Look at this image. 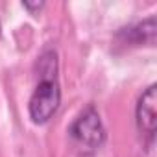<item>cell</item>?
<instances>
[{
	"label": "cell",
	"mask_w": 157,
	"mask_h": 157,
	"mask_svg": "<svg viewBox=\"0 0 157 157\" xmlns=\"http://www.w3.org/2000/svg\"><path fill=\"white\" fill-rule=\"evenodd\" d=\"M41 78L43 80L37 83L28 104L30 118L35 124L48 122L57 111L59 102H61V91L56 80V72H41Z\"/></svg>",
	"instance_id": "1"
},
{
	"label": "cell",
	"mask_w": 157,
	"mask_h": 157,
	"mask_svg": "<svg viewBox=\"0 0 157 157\" xmlns=\"http://www.w3.org/2000/svg\"><path fill=\"white\" fill-rule=\"evenodd\" d=\"M70 135L87 148H98L105 140V128L94 105H87L68 128Z\"/></svg>",
	"instance_id": "2"
},
{
	"label": "cell",
	"mask_w": 157,
	"mask_h": 157,
	"mask_svg": "<svg viewBox=\"0 0 157 157\" xmlns=\"http://www.w3.org/2000/svg\"><path fill=\"white\" fill-rule=\"evenodd\" d=\"M155 102H157V87L150 85L139 98L137 104V126L148 146L153 144L155 139Z\"/></svg>",
	"instance_id": "3"
},
{
	"label": "cell",
	"mask_w": 157,
	"mask_h": 157,
	"mask_svg": "<svg viewBox=\"0 0 157 157\" xmlns=\"http://www.w3.org/2000/svg\"><path fill=\"white\" fill-rule=\"evenodd\" d=\"M118 37H122L129 44H155V17H148L142 22L124 28Z\"/></svg>",
	"instance_id": "4"
},
{
	"label": "cell",
	"mask_w": 157,
	"mask_h": 157,
	"mask_svg": "<svg viewBox=\"0 0 157 157\" xmlns=\"http://www.w3.org/2000/svg\"><path fill=\"white\" fill-rule=\"evenodd\" d=\"M22 6H24L26 10H30V11H35V10H41L44 4H43V2H33V4H32V2H22Z\"/></svg>",
	"instance_id": "5"
},
{
	"label": "cell",
	"mask_w": 157,
	"mask_h": 157,
	"mask_svg": "<svg viewBox=\"0 0 157 157\" xmlns=\"http://www.w3.org/2000/svg\"><path fill=\"white\" fill-rule=\"evenodd\" d=\"M83 157H91V155H83Z\"/></svg>",
	"instance_id": "6"
},
{
	"label": "cell",
	"mask_w": 157,
	"mask_h": 157,
	"mask_svg": "<svg viewBox=\"0 0 157 157\" xmlns=\"http://www.w3.org/2000/svg\"><path fill=\"white\" fill-rule=\"evenodd\" d=\"M0 30H2V28H0Z\"/></svg>",
	"instance_id": "7"
}]
</instances>
